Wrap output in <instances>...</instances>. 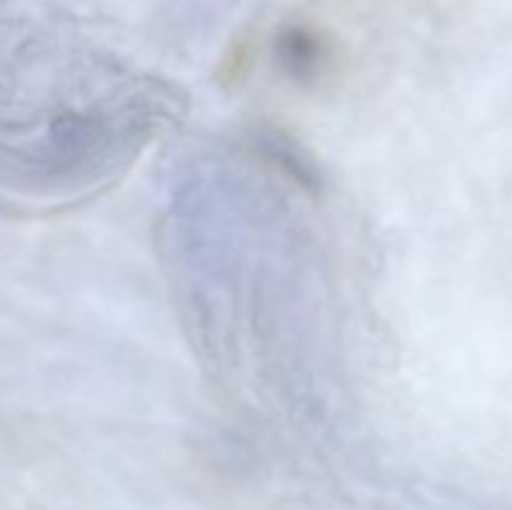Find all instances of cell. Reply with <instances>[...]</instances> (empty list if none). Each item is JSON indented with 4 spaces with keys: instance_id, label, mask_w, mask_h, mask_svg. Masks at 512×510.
<instances>
[{
    "instance_id": "cell-1",
    "label": "cell",
    "mask_w": 512,
    "mask_h": 510,
    "mask_svg": "<svg viewBox=\"0 0 512 510\" xmlns=\"http://www.w3.org/2000/svg\"><path fill=\"white\" fill-rule=\"evenodd\" d=\"M175 105L38 3L0 0V190L55 198L115 178Z\"/></svg>"
}]
</instances>
